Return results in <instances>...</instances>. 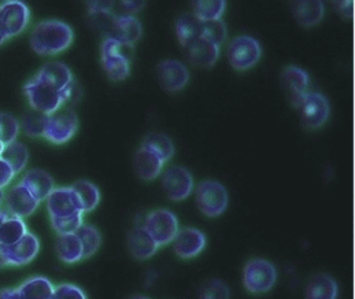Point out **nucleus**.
<instances>
[{
	"label": "nucleus",
	"mask_w": 355,
	"mask_h": 299,
	"mask_svg": "<svg viewBox=\"0 0 355 299\" xmlns=\"http://www.w3.org/2000/svg\"><path fill=\"white\" fill-rule=\"evenodd\" d=\"M73 29L58 19H47L33 29L31 46L35 53L44 57L57 55L67 50L73 43Z\"/></svg>",
	"instance_id": "f257e3e1"
},
{
	"label": "nucleus",
	"mask_w": 355,
	"mask_h": 299,
	"mask_svg": "<svg viewBox=\"0 0 355 299\" xmlns=\"http://www.w3.org/2000/svg\"><path fill=\"white\" fill-rule=\"evenodd\" d=\"M24 92L31 103L32 110H36L44 116H51L58 112L71 94L57 91L36 77L24 87Z\"/></svg>",
	"instance_id": "f03ea898"
},
{
	"label": "nucleus",
	"mask_w": 355,
	"mask_h": 299,
	"mask_svg": "<svg viewBox=\"0 0 355 299\" xmlns=\"http://www.w3.org/2000/svg\"><path fill=\"white\" fill-rule=\"evenodd\" d=\"M277 282L276 266L263 258L248 261L243 269V284L251 294H263L273 289Z\"/></svg>",
	"instance_id": "7ed1b4c3"
},
{
	"label": "nucleus",
	"mask_w": 355,
	"mask_h": 299,
	"mask_svg": "<svg viewBox=\"0 0 355 299\" xmlns=\"http://www.w3.org/2000/svg\"><path fill=\"white\" fill-rule=\"evenodd\" d=\"M196 206L207 217H220L230 205L227 188L214 180H205L196 188Z\"/></svg>",
	"instance_id": "20e7f679"
},
{
	"label": "nucleus",
	"mask_w": 355,
	"mask_h": 299,
	"mask_svg": "<svg viewBox=\"0 0 355 299\" xmlns=\"http://www.w3.org/2000/svg\"><path fill=\"white\" fill-rule=\"evenodd\" d=\"M125 47L126 46H123L117 39H113V37H106L102 43V49H101L102 65L106 74L113 81H123L130 74V60L123 53ZM126 49H130V47H126Z\"/></svg>",
	"instance_id": "39448f33"
},
{
	"label": "nucleus",
	"mask_w": 355,
	"mask_h": 299,
	"mask_svg": "<svg viewBox=\"0 0 355 299\" xmlns=\"http://www.w3.org/2000/svg\"><path fill=\"white\" fill-rule=\"evenodd\" d=\"M143 227L159 247L171 244L180 231L176 214L166 209H158L148 213Z\"/></svg>",
	"instance_id": "423d86ee"
},
{
	"label": "nucleus",
	"mask_w": 355,
	"mask_h": 299,
	"mask_svg": "<svg viewBox=\"0 0 355 299\" xmlns=\"http://www.w3.org/2000/svg\"><path fill=\"white\" fill-rule=\"evenodd\" d=\"M29 19L31 11L24 1L10 0L0 4V28L7 40L24 32Z\"/></svg>",
	"instance_id": "0eeeda50"
},
{
	"label": "nucleus",
	"mask_w": 355,
	"mask_h": 299,
	"mask_svg": "<svg viewBox=\"0 0 355 299\" xmlns=\"http://www.w3.org/2000/svg\"><path fill=\"white\" fill-rule=\"evenodd\" d=\"M261 55V43L251 36H237L228 47V60L236 70L251 69L259 62Z\"/></svg>",
	"instance_id": "6e6552de"
},
{
	"label": "nucleus",
	"mask_w": 355,
	"mask_h": 299,
	"mask_svg": "<svg viewBox=\"0 0 355 299\" xmlns=\"http://www.w3.org/2000/svg\"><path fill=\"white\" fill-rule=\"evenodd\" d=\"M78 128V119L70 109H60L47 117L44 137L54 144L67 143Z\"/></svg>",
	"instance_id": "1a4fd4ad"
},
{
	"label": "nucleus",
	"mask_w": 355,
	"mask_h": 299,
	"mask_svg": "<svg viewBox=\"0 0 355 299\" xmlns=\"http://www.w3.org/2000/svg\"><path fill=\"white\" fill-rule=\"evenodd\" d=\"M299 109L303 123L310 129L321 128L331 116L329 102L320 92H307Z\"/></svg>",
	"instance_id": "9d476101"
},
{
	"label": "nucleus",
	"mask_w": 355,
	"mask_h": 299,
	"mask_svg": "<svg viewBox=\"0 0 355 299\" xmlns=\"http://www.w3.org/2000/svg\"><path fill=\"white\" fill-rule=\"evenodd\" d=\"M46 200L50 220H60L83 213L80 200L71 187L55 188Z\"/></svg>",
	"instance_id": "9b49d317"
},
{
	"label": "nucleus",
	"mask_w": 355,
	"mask_h": 299,
	"mask_svg": "<svg viewBox=\"0 0 355 299\" xmlns=\"http://www.w3.org/2000/svg\"><path fill=\"white\" fill-rule=\"evenodd\" d=\"M4 209L19 219L28 217L40 206V200L35 198V195L19 181L4 196Z\"/></svg>",
	"instance_id": "f8f14e48"
},
{
	"label": "nucleus",
	"mask_w": 355,
	"mask_h": 299,
	"mask_svg": "<svg viewBox=\"0 0 355 299\" xmlns=\"http://www.w3.org/2000/svg\"><path fill=\"white\" fill-rule=\"evenodd\" d=\"M162 185L171 200L180 202L187 199L193 191V178L191 172L182 166H172L164 173Z\"/></svg>",
	"instance_id": "ddd939ff"
},
{
	"label": "nucleus",
	"mask_w": 355,
	"mask_h": 299,
	"mask_svg": "<svg viewBox=\"0 0 355 299\" xmlns=\"http://www.w3.org/2000/svg\"><path fill=\"white\" fill-rule=\"evenodd\" d=\"M282 83L290 103L295 109H299L310 84L309 73L297 66H288L282 74Z\"/></svg>",
	"instance_id": "4468645a"
},
{
	"label": "nucleus",
	"mask_w": 355,
	"mask_h": 299,
	"mask_svg": "<svg viewBox=\"0 0 355 299\" xmlns=\"http://www.w3.org/2000/svg\"><path fill=\"white\" fill-rule=\"evenodd\" d=\"M158 80L165 91L178 92L188 84L189 71L178 60H164L158 65Z\"/></svg>",
	"instance_id": "2eb2a0df"
},
{
	"label": "nucleus",
	"mask_w": 355,
	"mask_h": 299,
	"mask_svg": "<svg viewBox=\"0 0 355 299\" xmlns=\"http://www.w3.org/2000/svg\"><path fill=\"white\" fill-rule=\"evenodd\" d=\"M4 250L8 266H22L33 261L35 257L39 254L40 240L36 235L28 232L24 238H21L12 246L4 247Z\"/></svg>",
	"instance_id": "dca6fc26"
},
{
	"label": "nucleus",
	"mask_w": 355,
	"mask_h": 299,
	"mask_svg": "<svg viewBox=\"0 0 355 299\" xmlns=\"http://www.w3.org/2000/svg\"><path fill=\"white\" fill-rule=\"evenodd\" d=\"M172 243L178 257L182 259H191L205 250L207 239L200 230L184 228L178 231V237Z\"/></svg>",
	"instance_id": "f3484780"
},
{
	"label": "nucleus",
	"mask_w": 355,
	"mask_h": 299,
	"mask_svg": "<svg viewBox=\"0 0 355 299\" xmlns=\"http://www.w3.org/2000/svg\"><path fill=\"white\" fill-rule=\"evenodd\" d=\"M36 78L42 80L43 83L51 85L57 91L62 92H71L73 85V73L71 70L62 62H50L46 63L40 71L37 73Z\"/></svg>",
	"instance_id": "a211bd4d"
},
{
	"label": "nucleus",
	"mask_w": 355,
	"mask_h": 299,
	"mask_svg": "<svg viewBox=\"0 0 355 299\" xmlns=\"http://www.w3.org/2000/svg\"><path fill=\"white\" fill-rule=\"evenodd\" d=\"M128 247L130 254L139 261L150 259L159 248L157 241L151 238L143 225H137L129 232Z\"/></svg>",
	"instance_id": "6ab92c4d"
},
{
	"label": "nucleus",
	"mask_w": 355,
	"mask_h": 299,
	"mask_svg": "<svg viewBox=\"0 0 355 299\" xmlns=\"http://www.w3.org/2000/svg\"><path fill=\"white\" fill-rule=\"evenodd\" d=\"M185 51L189 62L200 69L213 67L220 57V47L202 37L188 46Z\"/></svg>",
	"instance_id": "aec40b11"
},
{
	"label": "nucleus",
	"mask_w": 355,
	"mask_h": 299,
	"mask_svg": "<svg viewBox=\"0 0 355 299\" xmlns=\"http://www.w3.org/2000/svg\"><path fill=\"white\" fill-rule=\"evenodd\" d=\"M143 35V26L140 21L133 15H117L114 22L113 39H117L126 47L133 49V46L140 40Z\"/></svg>",
	"instance_id": "412c9836"
},
{
	"label": "nucleus",
	"mask_w": 355,
	"mask_h": 299,
	"mask_svg": "<svg viewBox=\"0 0 355 299\" xmlns=\"http://www.w3.org/2000/svg\"><path fill=\"white\" fill-rule=\"evenodd\" d=\"M165 162L154 153L140 148L135 155V171L136 175L144 181L155 180L164 171Z\"/></svg>",
	"instance_id": "4be33fe9"
},
{
	"label": "nucleus",
	"mask_w": 355,
	"mask_h": 299,
	"mask_svg": "<svg viewBox=\"0 0 355 299\" xmlns=\"http://www.w3.org/2000/svg\"><path fill=\"white\" fill-rule=\"evenodd\" d=\"M21 182L35 195V198L40 202L46 200L50 194L55 189V184L53 178L42 169H31L28 171Z\"/></svg>",
	"instance_id": "5701e85b"
},
{
	"label": "nucleus",
	"mask_w": 355,
	"mask_h": 299,
	"mask_svg": "<svg viewBox=\"0 0 355 299\" xmlns=\"http://www.w3.org/2000/svg\"><path fill=\"white\" fill-rule=\"evenodd\" d=\"M26 234L28 228L24 223V219L15 217L3 209V217L0 220V246H12Z\"/></svg>",
	"instance_id": "b1692460"
},
{
	"label": "nucleus",
	"mask_w": 355,
	"mask_h": 299,
	"mask_svg": "<svg viewBox=\"0 0 355 299\" xmlns=\"http://www.w3.org/2000/svg\"><path fill=\"white\" fill-rule=\"evenodd\" d=\"M339 286L325 273H318L306 286V299H338Z\"/></svg>",
	"instance_id": "393cba45"
},
{
	"label": "nucleus",
	"mask_w": 355,
	"mask_h": 299,
	"mask_svg": "<svg viewBox=\"0 0 355 299\" xmlns=\"http://www.w3.org/2000/svg\"><path fill=\"white\" fill-rule=\"evenodd\" d=\"M325 6L320 0H309V1H296L294 6V15L299 25L304 28H310L321 22L324 18Z\"/></svg>",
	"instance_id": "a878e982"
},
{
	"label": "nucleus",
	"mask_w": 355,
	"mask_h": 299,
	"mask_svg": "<svg viewBox=\"0 0 355 299\" xmlns=\"http://www.w3.org/2000/svg\"><path fill=\"white\" fill-rule=\"evenodd\" d=\"M54 289L51 280L43 276H36L24 282L17 289V293L19 299H51Z\"/></svg>",
	"instance_id": "bb28decb"
},
{
	"label": "nucleus",
	"mask_w": 355,
	"mask_h": 299,
	"mask_svg": "<svg viewBox=\"0 0 355 299\" xmlns=\"http://www.w3.org/2000/svg\"><path fill=\"white\" fill-rule=\"evenodd\" d=\"M176 35L180 44L187 49L200 39L202 22L193 14H184L176 21Z\"/></svg>",
	"instance_id": "cd10ccee"
},
{
	"label": "nucleus",
	"mask_w": 355,
	"mask_h": 299,
	"mask_svg": "<svg viewBox=\"0 0 355 299\" xmlns=\"http://www.w3.org/2000/svg\"><path fill=\"white\" fill-rule=\"evenodd\" d=\"M57 255L64 264H76L83 258V244L76 234L58 235L55 241Z\"/></svg>",
	"instance_id": "c85d7f7f"
},
{
	"label": "nucleus",
	"mask_w": 355,
	"mask_h": 299,
	"mask_svg": "<svg viewBox=\"0 0 355 299\" xmlns=\"http://www.w3.org/2000/svg\"><path fill=\"white\" fill-rule=\"evenodd\" d=\"M0 158L14 171V173H19L22 172L29 161V151L26 148L25 144L19 143V142H12L7 146H4Z\"/></svg>",
	"instance_id": "c756f323"
},
{
	"label": "nucleus",
	"mask_w": 355,
	"mask_h": 299,
	"mask_svg": "<svg viewBox=\"0 0 355 299\" xmlns=\"http://www.w3.org/2000/svg\"><path fill=\"white\" fill-rule=\"evenodd\" d=\"M71 188L80 200L83 213H89L96 209L101 202V191L95 184L87 180H80L74 182Z\"/></svg>",
	"instance_id": "7c9ffc66"
},
{
	"label": "nucleus",
	"mask_w": 355,
	"mask_h": 299,
	"mask_svg": "<svg viewBox=\"0 0 355 299\" xmlns=\"http://www.w3.org/2000/svg\"><path fill=\"white\" fill-rule=\"evenodd\" d=\"M141 147L158 155L164 162L171 161V158L175 155V144L164 133H150L144 139Z\"/></svg>",
	"instance_id": "2f4dec72"
},
{
	"label": "nucleus",
	"mask_w": 355,
	"mask_h": 299,
	"mask_svg": "<svg viewBox=\"0 0 355 299\" xmlns=\"http://www.w3.org/2000/svg\"><path fill=\"white\" fill-rule=\"evenodd\" d=\"M193 10L195 17L200 22H209V21H217L221 19L223 14L227 10V1L225 0H199L193 1Z\"/></svg>",
	"instance_id": "473e14b6"
},
{
	"label": "nucleus",
	"mask_w": 355,
	"mask_h": 299,
	"mask_svg": "<svg viewBox=\"0 0 355 299\" xmlns=\"http://www.w3.org/2000/svg\"><path fill=\"white\" fill-rule=\"evenodd\" d=\"M78 239L83 244V258H91L98 253L102 244V235L96 227L89 224H83L80 230L76 232Z\"/></svg>",
	"instance_id": "72a5a7b5"
},
{
	"label": "nucleus",
	"mask_w": 355,
	"mask_h": 299,
	"mask_svg": "<svg viewBox=\"0 0 355 299\" xmlns=\"http://www.w3.org/2000/svg\"><path fill=\"white\" fill-rule=\"evenodd\" d=\"M227 25L223 19H217V21H209V22H202V35L200 37L216 44V46H221L225 39H227Z\"/></svg>",
	"instance_id": "f704fd0d"
},
{
	"label": "nucleus",
	"mask_w": 355,
	"mask_h": 299,
	"mask_svg": "<svg viewBox=\"0 0 355 299\" xmlns=\"http://www.w3.org/2000/svg\"><path fill=\"white\" fill-rule=\"evenodd\" d=\"M47 117L36 110H31L22 119V128L28 136H43Z\"/></svg>",
	"instance_id": "c9c22d12"
},
{
	"label": "nucleus",
	"mask_w": 355,
	"mask_h": 299,
	"mask_svg": "<svg viewBox=\"0 0 355 299\" xmlns=\"http://www.w3.org/2000/svg\"><path fill=\"white\" fill-rule=\"evenodd\" d=\"M19 133V122L10 114L0 113V143L7 146L17 140Z\"/></svg>",
	"instance_id": "e433bc0d"
},
{
	"label": "nucleus",
	"mask_w": 355,
	"mask_h": 299,
	"mask_svg": "<svg viewBox=\"0 0 355 299\" xmlns=\"http://www.w3.org/2000/svg\"><path fill=\"white\" fill-rule=\"evenodd\" d=\"M83 224H84V213H78L71 217H66L60 220H51V225L58 235L76 234Z\"/></svg>",
	"instance_id": "4c0bfd02"
},
{
	"label": "nucleus",
	"mask_w": 355,
	"mask_h": 299,
	"mask_svg": "<svg viewBox=\"0 0 355 299\" xmlns=\"http://www.w3.org/2000/svg\"><path fill=\"white\" fill-rule=\"evenodd\" d=\"M231 298V291L230 287L218 280V279H211L209 280L202 291H200V297L199 299H230Z\"/></svg>",
	"instance_id": "58836bf2"
},
{
	"label": "nucleus",
	"mask_w": 355,
	"mask_h": 299,
	"mask_svg": "<svg viewBox=\"0 0 355 299\" xmlns=\"http://www.w3.org/2000/svg\"><path fill=\"white\" fill-rule=\"evenodd\" d=\"M51 299H88L85 293L70 283H64V284H60L58 287L54 289V294Z\"/></svg>",
	"instance_id": "ea45409f"
},
{
	"label": "nucleus",
	"mask_w": 355,
	"mask_h": 299,
	"mask_svg": "<svg viewBox=\"0 0 355 299\" xmlns=\"http://www.w3.org/2000/svg\"><path fill=\"white\" fill-rule=\"evenodd\" d=\"M15 178L14 171L0 158V188L7 187Z\"/></svg>",
	"instance_id": "a19ab883"
},
{
	"label": "nucleus",
	"mask_w": 355,
	"mask_h": 299,
	"mask_svg": "<svg viewBox=\"0 0 355 299\" xmlns=\"http://www.w3.org/2000/svg\"><path fill=\"white\" fill-rule=\"evenodd\" d=\"M121 6L128 11L126 15H133L135 12H137L144 7V1H122Z\"/></svg>",
	"instance_id": "79ce46f5"
},
{
	"label": "nucleus",
	"mask_w": 355,
	"mask_h": 299,
	"mask_svg": "<svg viewBox=\"0 0 355 299\" xmlns=\"http://www.w3.org/2000/svg\"><path fill=\"white\" fill-rule=\"evenodd\" d=\"M339 11L345 15V17H352L353 14V1H345V3H339Z\"/></svg>",
	"instance_id": "37998d69"
},
{
	"label": "nucleus",
	"mask_w": 355,
	"mask_h": 299,
	"mask_svg": "<svg viewBox=\"0 0 355 299\" xmlns=\"http://www.w3.org/2000/svg\"><path fill=\"white\" fill-rule=\"evenodd\" d=\"M0 299H19L17 289H6L0 291Z\"/></svg>",
	"instance_id": "c03bdc74"
},
{
	"label": "nucleus",
	"mask_w": 355,
	"mask_h": 299,
	"mask_svg": "<svg viewBox=\"0 0 355 299\" xmlns=\"http://www.w3.org/2000/svg\"><path fill=\"white\" fill-rule=\"evenodd\" d=\"M3 266H8V262H7V257H6V250L3 246H0V268Z\"/></svg>",
	"instance_id": "a18cd8bd"
},
{
	"label": "nucleus",
	"mask_w": 355,
	"mask_h": 299,
	"mask_svg": "<svg viewBox=\"0 0 355 299\" xmlns=\"http://www.w3.org/2000/svg\"><path fill=\"white\" fill-rule=\"evenodd\" d=\"M4 196H6V192L3 191V188H0V206H1L3 202H4Z\"/></svg>",
	"instance_id": "49530a36"
},
{
	"label": "nucleus",
	"mask_w": 355,
	"mask_h": 299,
	"mask_svg": "<svg viewBox=\"0 0 355 299\" xmlns=\"http://www.w3.org/2000/svg\"><path fill=\"white\" fill-rule=\"evenodd\" d=\"M7 39L4 37V35H3V32H1V28H0V44H3L4 42H6Z\"/></svg>",
	"instance_id": "de8ad7c7"
},
{
	"label": "nucleus",
	"mask_w": 355,
	"mask_h": 299,
	"mask_svg": "<svg viewBox=\"0 0 355 299\" xmlns=\"http://www.w3.org/2000/svg\"><path fill=\"white\" fill-rule=\"evenodd\" d=\"M129 299H150L147 298V297H143V296H135V297H132V298Z\"/></svg>",
	"instance_id": "09e8293b"
},
{
	"label": "nucleus",
	"mask_w": 355,
	"mask_h": 299,
	"mask_svg": "<svg viewBox=\"0 0 355 299\" xmlns=\"http://www.w3.org/2000/svg\"><path fill=\"white\" fill-rule=\"evenodd\" d=\"M3 148H4V146L0 143V154H1V151H3Z\"/></svg>",
	"instance_id": "8fccbe9b"
}]
</instances>
